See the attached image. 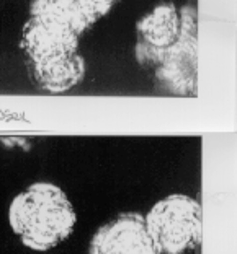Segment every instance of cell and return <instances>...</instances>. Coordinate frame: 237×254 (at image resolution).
Returning <instances> with one entry per match:
<instances>
[{
	"mask_svg": "<svg viewBox=\"0 0 237 254\" xmlns=\"http://www.w3.org/2000/svg\"><path fill=\"white\" fill-rule=\"evenodd\" d=\"M8 225L21 245L46 253L74 233L77 213L64 189L54 183H33L20 190L8 205Z\"/></svg>",
	"mask_w": 237,
	"mask_h": 254,
	"instance_id": "obj_1",
	"label": "cell"
},
{
	"mask_svg": "<svg viewBox=\"0 0 237 254\" xmlns=\"http://www.w3.org/2000/svg\"><path fill=\"white\" fill-rule=\"evenodd\" d=\"M144 218L162 254H187L201 245L203 209L192 195H167L155 202Z\"/></svg>",
	"mask_w": 237,
	"mask_h": 254,
	"instance_id": "obj_2",
	"label": "cell"
},
{
	"mask_svg": "<svg viewBox=\"0 0 237 254\" xmlns=\"http://www.w3.org/2000/svg\"><path fill=\"white\" fill-rule=\"evenodd\" d=\"M183 10L172 2H162L137 21L136 57L142 65L159 67L182 39Z\"/></svg>",
	"mask_w": 237,
	"mask_h": 254,
	"instance_id": "obj_3",
	"label": "cell"
},
{
	"mask_svg": "<svg viewBox=\"0 0 237 254\" xmlns=\"http://www.w3.org/2000/svg\"><path fill=\"white\" fill-rule=\"evenodd\" d=\"M89 254H162L147 230L146 218L124 212L102 225L92 236Z\"/></svg>",
	"mask_w": 237,
	"mask_h": 254,
	"instance_id": "obj_4",
	"label": "cell"
},
{
	"mask_svg": "<svg viewBox=\"0 0 237 254\" xmlns=\"http://www.w3.org/2000/svg\"><path fill=\"white\" fill-rule=\"evenodd\" d=\"M80 34L56 18L30 15L23 25L20 48L28 62H43L54 57L77 53Z\"/></svg>",
	"mask_w": 237,
	"mask_h": 254,
	"instance_id": "obj_5",
	"label": "cell"
},
{
	"mask_svg": "<svg viewBox=\"0 0 237 254\" xmlns=\"http://www.w3.org/2000/svg\"><path fill=\"white\" fill-rule=\"evenodd\" d=\"M28 70L39 90L51 95H61L84 82L87 65L77 51L43 62H28Z\"/></svg>",
	"mask_w": 237,
	"mask_h": 254,
	"instance_id": "obj_6",
	"label": "cell"
},
{
	"mask_svg": "<svg viewBox=\"0 0 237 254\" xmlns=\"http://www.w3.org/2000/svg\"><path fill=\"white\" fill-rule=\"evenodd\" d=\"M30 15H46L66 23L80 36L98 23L87 0H33Z\"/></svg>",
	"mask_w": 237,
	"mask_h": 254,
	"instance_id": "obj_7",
	"label": "cell"
}]
</instances>
